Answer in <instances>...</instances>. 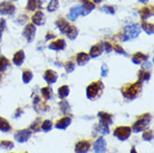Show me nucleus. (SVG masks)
Wrapping results in <instances>:
<instances>
[{
	"label": "nucleus",
	"instance_id": "nucleus-1",
	"mask_svg": "<svg viewBox=\"0 0 154 153\" xmlns=\"http://www.w3.org/2000/svg\"><path fill=\"white\" fill-rule=\"evenodd\" d=\"M141 91V83L137 82L135 84H131V85H127L125 87L123 88V95L126 97V98H134L137 96V94Z\"/></svg>",
	"mask_w": 154,
	"mask_h": 153
},
{
	"label": "nucleus",
	"instance_id": "nucleus-2",
	"mask_svg": "<svg viewBox=\"0 0 154 153\" xmlns=\"http://www.w3.org/2000/svg\"><path fill=\"white\" fill-rule=\"evenodd\" d=\"M141 33V28H140L139 25L136 23H131V25H127L125 28H124V39L123 40H127L130 38H135L137 37Z\"/></svg>",
	"mask_w": 154,
	"mask_h": 153
},
{
	"label": "nucleus",
	"instance_id": "nucleus-3",
	"mask_svg": "<svg viewBox=\"0 0 154 153\" xmlns=\"http://www.w3.org/2000/svg\"><path fill=\"white\" fill-rule=\"evenodd\" d=\"M102 89H103V84L100 82H95L91 84L87 87V97L91 98V100H94L100 95L102 93Z\"/></svg>",
	"mask_w": 154,
	"mask_h": 153
},
{
	"label": "nucleus",
	"instance_id": "nucleus-4",
	"mask_svg": "<svg viewBox=\"0 0 154 153\" xmlns=\"http://www.w3.org/2000/svg\"><path fill=\"white\" fill-rule=\"evenodd\" d=\"M114 134H115L116 138H119V140L124 141V140H126V139L130 136V134H131V129H130V127H126V126H119L114 131Z\"/></svg>",
	"mask_w": 154,
	"mask_h": 153
},
{
	"label": "nucleus",
	"instance_id": "nucleus-5",
	"mask_svg": "<svg viewBox=\"0 0 154 153\" xmlns=\"http://www.w3.org/2000/svg\"><path fill=\"white\" fill-rule=\"evenodd\" d=\"M15 10L16 8L11 2L4 1L0 4V14H2V15H12Z\"/></svg>",
	"mask_w": 154,
	"mask_h": 153
},
{
	"label": "nucleus",
	"instance_id": "nucleus-6",
	"mask_svg": "<svg viewBox=\"0 0 154 153\" xmlns=\"http://www.w3.org/2000/svg\"><path fill=\"white\" fill-rule=\"evenodd\" d=\"M150 120H151V117H147V119L145 120V115H144L143 117H141V119L133 125V131H134V132H141L142 130H144L145 126L147 125V123L150 122Z\"/></svg>",
	"mask_w": 154,
	"mask_h": 153
},
{
	"label": "nucleus",
	"instance_id": "nucleus-7",
	"mask_svg": "<svg viewBox=\"0 0 154 153\" xmlns=\"http://www.w3.org/2000/svg\"><path fill=\"white\" fill-rule=\"evenodd\" d=\"M79 15H84V9H83V6H75L70 9L69 15H68V19L69 20H76V18Z\"/></svg>",
	"mask_w": 154,
	"mask_h": 153
},
{
	"label": "nucleus",
	"instance_id": "nucleus-8",
	"mask_svg": "<svg viewBox=\"0 0 154 153\" xmlns=\"http://www.w3.org/2000/svg\"><path fill=\"white\" fill-rule=\"evenodd\" d=\"M15 138L18 142H21V143H23V142H26L28 139L30 138V132L28 130H20L16 133Z\"/></svg>",
	"mask_w": 154,
	"mask_h": 153
},
{
	"label": "nucleus",
	"instance_id": "nucleus-9",
	"mask_svg": "<svg viewBox=\"0 0 154 153\" xmlns=\"http://www.w3.org/2000/svg\"><path fill=\"white\" fill-rule=\"evenodd\" d=\"M35 33H36V28L34 25H27L26 28H25V30H23V35H25V37L27 38L28 42H31V40L34 39Z\"/></svg>",
	"mask_w": 154,
	"mask_h": 153
},
{
	"label": "nucleus",
	"instance_id": "nucleus-10",
	"mask_svg": "<svg viewBox=\"0 0 154 153\" xmlns=\"http://www.w3.org/2000/svg\"><path fill=\"white\" fill-rule=\"evenodd\" d=\"M94 150L96 153H104L106 151V143L103 138H100L96 141L95 145H94Z\"/></svg>",
	"mask_w": 154,
	"mask_h": 153
},
{
	"label": "nucleus",
	"instance_id": "nucleus-11",
	"mask_svg": "<svg viewBox=\"0 0 154 153\" xmlns=\"http://www.w3.org/2000/svg\"><path fill=\"white\" fill-rule=\"evenodd\" d=\"M75 150H76L77 153H86L89 150V142H87V141L78 142Z\"/></svg>",
	"mask_w": 154,
	"mask_h": 153
},
{
	"label": "nucleus",
	"instance_id": "nucleus-12",
	"mask_svg": "<svg viewBox=\"0 0 154 153\" xmlns=\"http://www.w3.org/2000/svg\"><path fill=\"white\" fill-rule=\"evenodd\" d=\"M44 78L47 83L51 84V83H55L57 80V74L53 70H46V73L44 74Z\"/></svg>",
	"mask_w": 154,
	"mask_h": 153
},
{
	"label": "nucleus",
	"instance_id": "nucleus-13",
	"mask_svg": "<svg viewBox=\"0 0 154 153\" xmlns=\"http://www.w3.org/2000/svg\"><path fill=\"white\" fill-rule=\"evenodd\" d=\"M32 23L35 25H38V26H42L45 23V16L42 11H37L32 17Z\"/></svg>",
	"mask_w": 154,
	"mask_h": 153
},
{
	"label": "nucleus",
	"instance_id": "nucleus-14",
	"mask_svg": "<svg viewBox=\"0 0 154 153\" xmlns=\"http://www.w3.org/2000/svg\"><path fill=\"white\" fill-rule=\"evenodd\" d=\"M65 40L64 39H57L56 42H51L49 45V48L50 49H55V50H60V49H64L65 48Z\"/></svg>",
	"mask_w": 154,
	"mask_h": 153
},
{
	"label": "nucleus",
	"instance_id": "nucleus-15",
	"mask_svg": "<svg viewBox=\"0 0 154 153\" xmlns=\"http://www.w3.org/2000/svg\"><path fill=\"white\" fill-rule=\"evenodd\" d=\"M147 59V56L146 55H144L142 53H136L133 55V58H132V61L134 64H141L143 61H145Z\"/></svg>",
	"mask_w": 154,
	"mask_h": 153
},
{
	"label": "nucleus",
	"instance_id": "nucleus-16",
	"mask_svg": "<svg viewBox=\"0 0 154 153\" xmlns=\"http://www.w3.org/2000/svg\"><path fill=\"white\" fill-rule=\"evenodd\" d=\"M56 25H57V27L59 28V30L62 31L63 34H65L66 31H67V29L69 28V23H68V21H66V20H64V19H59L56 23Z\"/></svg>",
	"mask_w": 154,
	"mask_h": 153
},
{
	"label": "nucleus",
	"instance_id": "nucleus-17",
	"mask_svg": "<svg viewBox=\"0 0 154 153\" xmlns=\"http://www.w3.org/2000/svg\"><path fill=\"white\" fill-rule=\"evenodd\" d=\"M23 59H25V54H23V50H19V52H17L15 54V56H14V63H15L16 65H21L23 64Z\"/></svg>",
	"mask_w": 154,
	"mask_h": 153
},
{
	"label": "nucleus",
	"instance_id": "nucleus-18",
	"mask_svg": "<svg viewBox=\"0 0 154 153\" xmlns=\"http://www.w3.org/2000/svg\"><path fill=\"white\" fill-rule=\"evenodd\" d=\"M88 61H89V56L87 54H85V53L77 54V63H78L79 65H85Z\"/></svg>",
	"mask_w": 154,
	"mask_h": 153
},
{
	"label": "nucleus",
	"instance_id": "nucleus-19",
	"mask_svg": "<svg viewBox=\"0 0 154 153\" xmlns=\"http://www.w3.org/2000/svg\"><path fill=\"white\" fill-rule=\"evenodd\" d=\"M102 52H103V47L100 45H95V46L92 47L89 55H91V57H97L102 54Z\"/></svg>",
	"mask_w": 154,
	"mask_h": 153
},
{
	"label": "nucleus",
	"instance_id": "nucleus-20",
	"mask_svg": "<svg viewBox=\"0 0 154 153\" xmlns=\"http://www.w3.org/2000/svg\"><path fill=\"white\" fill-rule=\"evenodd\" d=\"M98 116L100 117V122L108 125V124H112V116L109 114H106V113H103V112H100Z\"/></svg>",
	"mask_w": 154,
	"mask_h": 153
},
{
	"label": "nucleus",
	"instance_id": "nucleus-21",
	"mask_svg": "<svg viewBox=\"0 0 154 153\" xmlns=\"http://www.w3.org/2000/svg\"><path fill=\"white\" fill-rule=\"evenodd\" d=\"M152 7H145L141 9V17H142L143 20H145L146 18H149L150 16L153 15V11H152Z\"/></svg>",
	"mask_w": 154,
	"mask_h": 153
},
{
	"label": "nucleus",
	"instance_id": "nucleus-22",
	"mask_svg": "<svg viewBox=\"0 0 154 153\" xmlns=\"http://www.w3.org/2000/svg\"><path fill=\"white\" fill-rule=\"evenodd\" d=\"M70 123V119L69 117H62V120H59L56 124V126L58 129H66V127L69 125Z\"/></svg>",
	"mask_w": 154,
	"mask_h": 153
},
{
	"label": "nucleus",
	"instance_id": "nucleus-23",
	"mask_svg": "<svg viewBox=\"0 0 154 153\" xmlns=\"http://www.w3.org/2000/svg\"><path fill=\"white\" fill-rule=\"evenodd\" d=\"M68 37H69L70 39H75L76 38V36L77 34H78V31H77V28L76 27H74V26H69V28L67 29V31L65 33Z\"/></svg>",
	"mask_w": 154,
	"mask_h": 153
},
{
	"label": "nucleus",
	"instance_id": "nucleus-24",
	"mask_svg": "<svg viewBox=\"0 0 154 153\" xmlns=\"http://www.w3.org/2000/svg\"><path fill=\"white\" fill-rule=\"evenodd\" d=\"M94 8H95V5L93 4V2H91V1H86V2H84V5H83L84 15H87V14H89V12L92 11Z\"/></svg>",
	"mask_w": 154,
	"mask_h": 153
},
{
	"label": "nucleus",
	"instance_id": "nucleus-25",
	"mask_svg": "<svg viewBox=\"0 0 154 153\" xmlns=\"http://www.w3.org/2000/svg\"><path fill=\"white\" fill-rule=\"evenodd\" d=\"M0 130L2 131V132H8V131L10 130V124L5 119H2L1 116H0Z\"/></svg>",
	"mask_w": 154,
	"mask_h": 153
},
{
	"label": "nucleus",
	"instance_id": "nucleus-26",
	"mask_svg": "<svg viewBox=\"0 0 154 153\" xmlns=\"http://www.w3.org/2000/svg\"><path fill=\"white\" fill-rule=\"evenodd\" d=\"M58 94H59V97H62V98L66 97V96L69 94V88H68V86H66V85L62 86V87L58 89Z\"/></svg>",
	"mask_w": 154,
	"mask_h": 153
},
{
	"label": "nucleus",
	"instance_id": "nucleus-27",
	"mask_svg": "<svg viewBox=\"0 0 154 153\" xmlns=\"http://www.w3.org/2000/svg\"><path fill=\"white\" fill-rule=\"evenodd\" d=\"M8 64H9V61L7 58L4 56H0V72H5L8 67Z\"/></svg>",
	"mask_w": 154,
	"mask_h": 153
},
{
	"label": "nucleus",
	"instance_id": "nucleus-28",
	"mask_svg": "<svg viewBox=\"0 0 154 153\" xmlns=\"http://www.w3.org/2000/svg\"><path fill=\"white\" fill-rule=\"evenodd\" d=\"M142 29H143V30L146 31L149 35L153 34V23H145V21H143Z\"/></svg>",
	"mask_w": 154,
	"mask_h": 153
},
{
	"label": "nucleus",
	"instance_id": "nucleus-29",
	"mask_svg": "<svg viewBox=\"0 0 154 153\" xmlns=\"http://www.w3.org/2000/svg\"><path fill=\"white\" fill-rule=\"evenodd\" d=\"M42 94L45 100H49L50 97H51V95H53V92H51V89L49 87H44L42 89Z\"/></svg>",
	"mask_w": 154,
	"mask_h": 153
},
{
	"label": "nucleus",
	"instance_id": "nucleus-30",
	"mask_svg": "<svg viewBox=\"0 0 154 153\" xmlns=\"http://www.w3.org/2000/svg\"><path fill=\"white\" fill-rule=\"evenodd\" d=\"M58 8V0H50L49 5H48V7H47V9H48V11H55V10H57Z\"/></svg>",
	"mask_w": 154,
	"mask_h": 153
},
{
	"label": "nucleus",
	"instance_id": "nucleus-31",
	"mask_svg": "<svg viewBox=\"0 0 154 153\" xmlns=\"http://www.w3.org/2000/svg\"><path fill=\"white\" fill-rule=\"evenodd\" d=\"M32 78V73H31L30 70H25L23 74V80L25 83H29L30 80Z\"/></svg>",
	"mask_w": 154,
	"mask_h": 153
},
{
	"label": "nucleus",
	"instance_id": "nucleus-32",
	"mask_svg": "<svg viewBox=\"0 0 154 153\" xmlns=\"http://www.w3.org/2000/svg\"><path fill=\"white\" fill-rule=\"evenodd\" d=\"M36 7H37V1L36 0H28V4H27V9L28 10H35Z\"/></svg>",
	"mask_w": 154,
	"mask_h": 153
},
{
	"label": "nucleus",
	"instance_id": "nucleus-33",
	"mask_svg": "<svg viewBox=\"0 0 154 153\" xmlns=\"http://www.w3.org/2000/svg\"><path fill=\"white\" fill-rule=\"evenodd\" d=\"M150 73H147V72H141L140 73V83H142L143 80H147L150 78Z\"/></svg>",
	"mask_w": 154,
	"mask_h": 153
},
{
	"label": "nucleus",
	"instance_id": "nucleus-34",
	"mask_svg": "<svg viewBox=\"0 0 154 153\" xmlns=\"http://www.w3.org/2000/svg\"><path fill=\"white\" fill-rule=\"evenodd\" d=\"M51 125H53V124H51L50 121H44V123H42V129L47 132V131H49L50 129H51Z\"/></svg>",
	"mask_w": 154,
	"mask_h": 153
},
{
	"label": "nucleus",
	"instance_id": "nucleus-35",
	"mask_svg": "<svg viewBox=\"0 0 154 153\" xmlns=\"http://www.w3.org/2000/svg\"><path fill=\"white\" fill-rule=\"evenodd\" d=\"M74 68H75V66H74V64L72 61L66 63V72H67V73H72L74 70Z\"/></svg>",
	"mask_w": 154,
	"mask_h": 153
},
{
	"label": "nucleus",
	"instance_id": "nucleus-36",
	"mask_svg": "<svg viewBox=\"0 0 154 153\" xmlns=\"http://www.w3.org/2000/svg\"><path fill=\"white\" fill-rule=\"evenodd\" d=\"M103 11L108 12V14H115V8L112 6H105L103 7Z\"/></svg>",
	"mask_w": 154,
	"mask_h": 153
},
{
	"label": "nucleus",
	"instance_id": "nucleus-37",
	"mask_svg": "<svg viewBox=\"0 0 154 153\" xmlns=\"http://www.w3.org/2000/svg\"><path fill=\"white\" fill-rule=\"evenodd\" d=\"M143 139H144V140H147V141L152 140V132H151V131H149V132H146V133H144V135H143Z\"/></svg>",
	"mask_w": 154,
	"mask_h": 153
},
{
	"label": "nucleus",
	"instance_id": "nucleus-38",
	"mask_svg": "<svg viewBox=\"0 0 154 153\" xmlns=\"http://www.w3.org/2000/svg\"><path fill=\"white\" fill-rule=\"evenodd\" d=\"M114 50H115L116 53H119V54H125V52H124V49L122 48V47L119 46V45H115L114 46Z\"/></svg>",
	"mask_w": 154,
	"mask_h": 153
},
{
	"label": "nucleus",
	"instance_id": "nucleus-39",
	"mask_svg": "<svg viewBox=\"0 0 154 153\" xmlns=\"http://www.w3.org/2000/svg\"><path fill=\"white\" fill-rule=\"evenodd\" d=\"M5 27H6V23H5L4 19H1L0 20V36L2 34V31L5 30Z\"/></svg>",
	"mask_w": 154,
	"mask_h": 153
},
{
	"label": "nucleus",
	"instance_id": "nucleus-40",
	"mask_svg": "<svg viewBox=\"0 0 154 153\" xmlns=\"http://www.w3.org/2000/svg\"><path fill=\"white\" fill-rule=\"evenodd\" d=\"M104 49L106 50V53H109L113 48H112V46H111V44H109V42H105V44H104Z\"/></svg>",
	"mask_w": 154,
	"mask_h": 153
},
{
	"label": "nucleus",
	"instance_id": "nucleus-41",
	"mask_svg": "<svg viewBox=\"0 0 154 153\" xmlns=\"http://www.w3.org/2000/svg\"><path fill=\"white\" fill-rule=\"evenodd\" d=\"M107 70H108L107 66L106 65L102 66V76H106L107 75Z\"/></svg>",
	"mask_w": 154,
	"mask_h": 153
},
{
	"label": "nucleus",
	"instance_id": "nucleus-42",
	"mask_svg": "<svg viewBox=\"0 0 154 153\" xmlns=\"http://www.w3.org/2000/svg\"><path fill=\"white\" fill-rule=\"evenodd\" d=\"M139 1H141V2H146L147 0H139Z\"/></svg>",
	"mask_w": 154,
	"mask_h": 153
},
{
	"label": "nucleus",
	"instance_id": "nucleus-43",
	"mask_svg": "<svg viewBox=\"0 0 154 153\" xmlns=\"http://www.w3.org/2000/svg\"><path fill=\"white\" fill-rule=\"evenodd\" d=\"M131 153H136V152H135V150L133 149V150H132V152H131Z\"/></svg>",
	"mask_w": 154,
	"mask_h": 153
},
{
	"label": "nucleus",
	"instance_id": "nucleus-44",
	"mask_svg": "<svg viewBox=\"0 0 154 153\" xmlns=\"http://www.w3.org/2000/svg\"><path fill=\"white\" fill-rule=\"evenodd\" d=\"M83 1H84V2H86V1H89V0H83Z\"/></svg>",
	"mask_w": 154,
	"mask_h": 153
},
{
	"label": "nucleus",
	"instance_id": "nucleus-45",
	"mask_svg": "<svg viewBox=\"0 0 154 153\" xmlns=\"http://www.w3.org/2000/svg\"><path fill=\"white\" fill-rule=\"evenodd\" d=\"M0 80H1V75H0Z\"/></svg>",
	"mask_w": 154,
	"mask_h": 153
}]
</instances>
